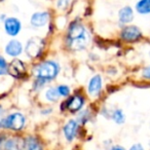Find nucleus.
<instances>
[{"mask_svg": "<svg viewBox=\"0 0 150 150\" xmlns=\"http://www.w3.org/2000/svg\"><path fill=\"white\" fill-rule=\"evenodd\" d=\"M52 20V13L50 11H37L31 15L29 24L33 29H42L45 28Z\"/></svg>", "mask_w": 150, "mask_h": 150, "instance_id": "obj_8", "label": "nucleus"}, {"mask_svg": "<svg viewBox=\"0 0 150 150\" xmlns=\"http://www.w3.org/2000/svg\"><path fill=\"white\" fill-rule=\"evenodd\" d=\"M5 0H0V3H2V2H4Z\"/></svg>", "mask_w": 150, "mask_h": 150, "instance_id": "obj_27", "label": "nucleus"}, {"mask_svg": "<svg viewBox=\"0 0 150 150\" xmlns=\"http://www.w3.org/2000/svg\"><path fill=\"white\" fill-rule=\"evenodd\" d=\"M57 90H58L61 98H68L71 95V88L67 84H59L57 86Z\"/></svg>", "mask_w": 150, "mask_h": 150, "instance_id": "obj_20", "label": "nucleus"}, {"mask_svg": "<svg viewBox=\"0 0 150 150\" xmlns=\"http://www.w3.org/2000/svg\"><path fill=\"white\" fill-rule=\"evenodd\" d=\"M3 150H25L23 138L6 137L3 143Z\"/></svg>", "mask_w": 150, "mask_h": 150, "instance_id": "obj_14", "label": "nucleus"}, {"mask_svg": "<svg viewBox=\"0 0 150 150\" xmlns=\"http://www.w3.org/2000/svg\"><path fill=\"white\" fill-rule=\"evenodd\" d=\"M25 150H43V144L35 135H28L23 138Z\"/></svg>", "mask_w": 150, "mask_h": 150, "instance_id": "obj_15", "label": "nucleus"}, {"mask_svg": "<svg viewBox=\"0 0 150 150\" xmlns=\"http://www.w3.org/2000/svg\"><path fill=\"white\" fill-rule=\"evenodd\" d=\"M27 118L22 112H13L0 119V129L11 132H21L25 129Z\"/></svg>", "mask_w": 150, "mask_h": 150, "instance_id": "obj_3", "label": "nucleus"}, {"mask_svg": "<svg viewBox=\"0 0 150 150\" xmlns=\"http://www.w3.org/2000/svg\"><path fill=\"white\" fill-rule=\"evenodd\" d=\"M135 11L140 16L150 15V0H138L134 7Z\"/></svg>", "mask_w": 150, "mask_h": 150, "instance_id": "obj_16", "label": "nucleus"}, {"mask_svg": "<svg viewBox=\"0 0 150 150\" xmlns=\"http://www.w3.org/2000/svg\"><path fill=\"white\" fill-rule=\"evenodd\" d=\"M110 150H127L125 147H122L121 145H113L110 148Z\"/></svg>", "mask_w": 150, "mask_h": 150, "instance_id": "obj_25", "label": "nucleus"}, {"mask_svg": "<svg viewBox=\"0 0 150 150\" xmlns=\"http://www.w3.org/2000/svg\"><path fill=\"white\" fill-rule=\"evenodd\" d=\"M110 118L112 119L116 125H123V123L125 122V114L122 109H120V108L114 109L113 111H111Z\"/></svg>", "mask_w": 150, "mask_h": 150, "instance_id": "obj_18", "label": "nucleus"}, {"mask_svg": "<svg viewBox=\"0 0 150 150\" xmlns=\"http://www.w3.org/2000/svg\"><path fill=\"white\" fill-rule=\"evenodd\" d=\"M129 150H145V148L141 143H135L129 147Z\"/></svg>", "mask_w": 150, "mask_h": 150, "instance_id": "obj_23", "label": "nucleus"}, {"mask_svg": "<svg viewBox=\"0 0 150 150\" xmlns=\"http://www.w3.org/2000/svg\"><path fill=\"white\" fill-rule=\"evenodd\" d=\"M71 5V0H56L54 6L58 11H66Z\"/></svg>", "mask_w": 150, "mask_h": 150, "instance_id": "obj_19", "label": "nucleus"}, {"mask_svg": "<svg viewBox=\"0 0 150 150\" xmlns=\"http://www.w3.org/2000/svg\"><path fill=\"white\" fill-rule=\"evenodd\" d=\"M80 129V125L76 119H69L63 125V135L67 142L72 143L78 136Z\"/></svg>", "mask_w": 150, "mask_h": 150, "instance_id": "obj_10", "label": "nucleus"}, {"mask_svg": "<svg viewBox=\"0 0 150 150\" xmlns=\"http://www.w3.org/2000/svg\"><path fill=\"white\" fill-rule=\"evenodd\" d=\"M44 99L48 103H52V104L58 103L61 99V96L57 90V86H48L44 91Z\"/></svg>", "mask_w": 150, "mask_h": 150, "instance_id": "obj_17", "label": "nucleus"}, {"mask_svg": "<svg viewBox=\"0 0 150 150\" xmlns=\"http://www.w3.org/2000/svg\"><path fill=\"white\" fill-rule=\"evenodd\" d=\"M148 54H149V58H150V50H149V52H148Z\"/></svg>", "mask_w": 150, "mask_h": 150, "instance_id": "obj_28", "label": "nucleus"}, {"mask_svg": "<svg viewBox=\"0 0 150 150\" xmlns=\"http://www.w3.org/2000/svg\"><path fill=\"white\" fill-rule=\"evenodd\" d=\"M3 30L5 34L11 38H16L23 29V23L18 17L13 16H7V18L2 22Z\"/></svg>", "mask_w": 150, "mask_h": 150, "instance_id": "obj_7", "label": "nucleus"}, {"mask_svg": "<svg viewBox=\"0 0 150 150\" xmlns=\"http://www.w3.org/2000/svg\"><path fill=\"white\" fill-rule=\"evenodd\" d=\"M0 24H1V21H0Z\"/></svg>", "mask_w": 150, "mask_h": 150, "instance_id": "obj_29", "label": "nucleus"}, {"mask_svg": "<svg viewBox=\"0 0 150 150\" xmlns=\"http://www.w3.org/2000/svg\"><path fill=\"white\" fill-rule=\"evenodd\" d=\"M61 72V66L54 60H44L35 64L31 69L34 77L33 90L41 91L46 83L52 82L58 77Z\"/></svg>", "mask_w": 150, "mask_h": 150, "instance_id": "obj_2", "label": "nucleus"}, {"mask_svg": "<svg viewBox=\"0 0 150 150\" xmlns=\"http://www.w3.org/2000/svg\"><path fill=\"white\" fill-rule=\"evenodd\" d=\"M119 38L125 43H135L143 38V31L137 25L129 24L122 26L119 32Z\"/></svg>", "mask_w": 150, "mask_h": 150, "instance_id": "obj_6", "label": "nucleus"}, {"mask_svg": "<svg viewBox=\"0 0 150 150\" xmlns=\"http://www.w3.org/2000/svg\"><path fill=\"white\" fill-rule=\"evenodd\" d=\"M28 73V67L24 61L21 59L16 58L11 63H8V73L11 77L15 79H24L27 76Z\"/></svg>", "mask_w": 150, "mask_h": 150, "instance_id": "obj_9", "label": "nucleus"}, {"mask_svg": "<svg viewBox=\"0 0 150 150\" xmlns=\"http://www.w3.org/2000/svg\"><path fill=\"white\" fill-rule=\"evenodd\" d=\"M23 52L24 44L22 43V41H20L19 39H16V38H11L4 46L5 54L13 59L19 58L20 56H22Z\"/></svg>", "mask_w": 150, "mask_h": 150, "instance_id": "obj_13", "label": "nucleus"}, {"mask_svg": "<svg viewBox=\"0 0 150 150\" xmlns=\"http://www.w3.org/2000/svg\"><path fill=\"white\" fill-rule=\"evenodd\" d=\"M103 88V78L100 74H95L90 78L86 86L88 95L92 98H96L101 94Z\"/></svg>", "mask_w": 150, "mask_h": 150, "instance_id": "obj_11", "label": "nucleus"}, {"mask_svg": "<svg viewBox=\"0 0 150 150\" xmlns=\"http://www.w3.org/2000/svg\"><path fill=\"white\" fill-rule=\"evenodd\" d=\"M45 45L46 42L44 38L40 37V36H32L27 40L25 46H24V50L29 59L37 60L43 54Z\"/></svg>", "mask_w": 150, "mask_h": 150, "instance_id": "obj_4", "label": "nucleus"}, {"mask_svg": "<svg viewBox=\"0 0 150 150\" xmlns=\"http://www.w3.org/2000/svg\"><path fill=\"white\" fill-rule=\"evenodd\" d=\"M4 113H5L4 108H3V106H2V105L0 104V119H1L3 116H4Z\"/></svg>", "mask_w": 150, "mask_h": 150, "instance_id": "obj_26", "label": "nucleus"}, {"mask_svg": "<svg viewBox=\"0 0 150 150\" xmlns=\"http://www.w3.org/2000/svg\"><path fill=\"white\" fill-rule=\"evenodd\" d=\"M142 77L145 80H150V65L143 68V70H142Z\"/></svg>", "mask_w": 150, "mask_h": 150, "instance_id": "obj_22", "label": "nucleus"}, {"mask_svg": "<svg viewBox=\"0 0 150 150\" xmlns=\"http://www.w3.org/2000/svg\"><path fill=\"white\" fill-rule=\"evenodd\" d=\"M8 73V62L3 56L0 54V76H5Z\"/></svg>", "mask_w": 150, "mask_h": 150, "instance_id": "obj_21", "label": "nucleus"}, {"mask_svg": "<svg viewBox=\"0 0 150 150\" xmlns=\"http://www.w3.org/2000/svg\"><path fill=\"white\" fill-rule=\"evenodd\" d=\"M136 11L131 5H123L117 11V21L121 26L132 24L135 20Z\"/></svg>", "mask_w": 150, "mask_h": 150, "instance_id": "obj_12", "label": "nucleus"}, {"mask_svg": "<svg viewBox=\"0 0 150 150\" xmlns=\"http://www.w3.org/2000/svg\"><path fill=\"white\" fill-rule=\"evenodd\" d=\"M6 137L7 136H5V134H0V150H3V143Z\"/></svg>", "mask_w": 150, "mask_h": 150, "instance_id": "obj_24", "label": "nucleus"}, {"mask_svg": "<svg viewBox=\"0 0 150 150\" xmlns=\"http://www.w3.org/2000/svg\"><path fill=\"white\" fill-rule=\"evenodd\" d=\"M86 104V98L82 94L70 95L61 104V110L69 113H78Z\"/></svg>", "mask_w": 150, "mask_h": 150, "instance_id": "obj_5", "label": "nucleus"}, {"mask_svg": "<svg viewBox=\"0 0 150 150\" xmlns=\"http://www.w3.org/2000/svg\"><path fill=\"white\" fill-rule=\"evenodd\" d=\"M65 45L74 52H82L88 47L92 36L86 24L80 19H74L70 22L65 33Z\"/></svg>", "mask_w": 150, "mask_h": 150, "instance_id": "obj_1", "label": "nucleus"}]
</instances>
